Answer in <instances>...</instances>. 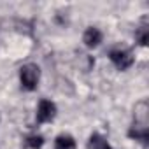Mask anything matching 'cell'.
Wrapping results in <instances>:
<instances>
[{"instance_id": "1", "label": "cell", "mask_w": 149, "mask_h": 149, "mask_svg": "<svg viewBox=\"0 0 149 149\" xmlns=\"http://www.w3.org/2000/svg\"><path fill=\"white\" fill-rule=\"evenodd\" d=\"M19 76H21V84L26 90H33L37 86V81H39V67L33 63H28L21 68Z\"/></svg>"}, {"instance_id": "2", "label": "cell", "mask_w": 149, "mask_h": 149, "mask_svg": "<svg viewBox=\"0 0 149 149\" xmlns=\"http://www.w3.org/2000/svg\"><path fill=\"white\" fill-rule=\"evenodd\" d=\"M56 114V107L53 102L49 100H40L39 104V111H37V121L39 123H46V121H51Z\"/></svg>"}, {"instance_id": "3", "label": "cell", "mask_w": 149, "mask_h": 149, "mask_svg": "<svg viewBox=\"0 0 149 149\" xmlns=\"http://www.w3.org/2000/svg\"><path fill=\"white\" fill-rule=\"evenodd\" d=\"M111 60H112V63H114L119 70H125V68H128V67L133 63V56H132L128 51H123V49L112 51V53H111Z\"/></svg>"}, {"instance_id": "4", "label": "cell", "mask_w": 149, "mask_h": 149, "mask_svg": "<svg viewBox=\"0 0 149 149\" xmlns=\"http://www.w3.org/2000/svg\"><path fill=\"white\" fill-rule=\"evenodd\" d=\"M147 104L139 102L135 107V128H147Z\"/></svg>"}, {"instance_id": "5", "label": "cell", "mask_w": 149, "mask_h": 149, "mask_svg": "<svg viewBox=\"0 0 149 149\" xmlns=\"http://www.w3.org/2000/svg\"><path fill=\"white\" fill-rule=\"evenodd\" d=\"M83 40H84V44L88 46V47H97L98 44H100V40H102V33H100V30L98 28H88L86 32H84V37H83Z\"/></svg>"}, {"instance_id": "6", "label": "cell", "mask_w": 149, "mask_h": 149, "mask_svg": "<svg viewBox=\"0 0 149 149\" xmlns=\"http://www.w3.org/2000/svg\"><path fill=\"white\" fill-rule=\"evenodd\" d=\"M56 149H76V142L70 135H60L56 139Z\"/></svg>"}, {"instance_id": "7", "label": "cell", "mask_w": 149, "mask_h": 149, "mask_svg": "<svg viewBox=\"0 0 149 149\" xmlns=\"http://www.w3.org/2000/svg\"><path fill=\"white\" fill-rule=\"evenodd\" d=\"M88 149H111V146L100 135H93L88 142Z\"/></svg>"}, {"instance_id": "8", "label": "cell", "mask_w": 149, "mask_h": 149, "mask_svg": "<svg viewBox=\"0 0 149 149\" xmlns=\"http://www.w3.org/2000/svg\"><path fill=\"white\" fill-rule=\"evenodd\" d=\"M42 144H44V139H42L40 135H30V137L26 139V146L32 147V149H39Z\"/></svg>"}, {"instance_id": "9", "label": "cell", "mask_w": 149, "mask_h": 149, "mask_svg": "<svg viewBox=\"0 0 149 149\" xmlns=\"http://www.w3.org/2000/svg\"><path fill=\"white\" fill-rule=\"evenodd\" d=\"M137 37H139V42H140L142 46H144V44H147V28H146V26H142V28L139 30Z\"/></svg>"}]
</instances>
